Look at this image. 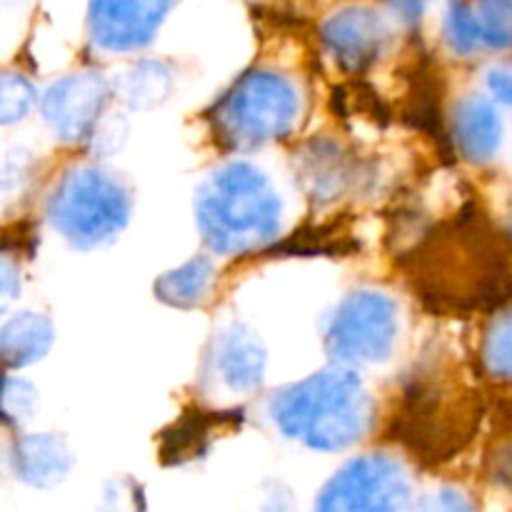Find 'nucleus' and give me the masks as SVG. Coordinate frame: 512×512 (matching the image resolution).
Masks as SVG:
<instances>
[{
	"mask_svg": "<svg viewBox=\"0 0 512 512\" xmlns=\"http://www.w3.org/2000/svg\"><path fill=\"white\" fill-rule=\"evenodd\" d=\"M173 0H90V35L113 53L138 50L153 40Z\"/></svg>",
	"mask_w": 512,
	"mask_h": 512,
	"instance_id": "obj_10",
	"label": "nucleus"
},
{
	"mask_svg": "<svg viewBox=\"0 0 512 512\" xmlns=\"http://www.w3.org/2000/svg\"><path fill=\"white\" fill-rule=\"evenodd\" d=\"M498 480L512 488V448L505 450L498 460Z\"/></svg>",
	"mask_w": 512,
	"mask_h": 512,
	"instance_id": "obj_29",
	"label": "nucleus"
},
{
	"mask_svg": "<svg viewBox=\"0 0 512 512\" xmlns=\"http://www.w3.org/2000/svg\"><path fill=\"white\" fill-rule=\"evenodd\" d=\"M280 203L273 183L250 163L210 173L195 195V220L205 243L223 255H248L278 238Z\"/></svg>",
	"mask_w": 512,
	"mask_h": 512,
	"instance_id": "obj_2",
	"label": "nucleus"
},
{
	"mask_svg": "<svg viewBox=\"0 0 512 512\" xmlns=\"http://www.w3.org/2000/svg\"><path fill=\"white\" fill-rule=\"evenodd\" d=\"M413 83L408 85V105L405 115L415 128L425 130L430 138L448 140L443 125V85H440L438 70L428 58L415 65Z\"/></svg>",
	"mask_w": 512,
	"mask_h": 512,
	"instance_id": "obj_18",
	"label": "nucleus"
},
{
	"mask_svg": "<svg viewBox=\"0 0 512 512\" xmlns=\"http://www.w3.org/2000/svg\"><path fill=\"white\" fill-rule=\"evenodd\" d=\"M173 88V78L160 63L133 65L123 80H118V95L133 108H153L163 103Z\"/></svg>",
	"mask_w": 512,
	"mask_h": 512,
	"instance_id": "obj_20",
	"label": "nucleus"
},
{
	"mask_svg": "<svg viewBox=\"0 0 512 512\" xmlns=\"http://www.w3.org/2000/svg\"><path fill=\"white\" fill-rule=\"evenodd\" d=\"M265 345L258 335L245 325H233L218 338L213 353V365L223 385L233 393L250 395L263 385L265 378Z\"/></svg>",
	"mask_w": 512,
	"mask_h": 512,
	"instance_id": "obj_13",
	"label": "nucleus"
},
{
	"mask_svg": "<svg viewBox=\"0 0 512 512\" xmlns=\"http://www.w3.org/2000/svg\"><path fill=\"white\" fill-rule=\"evenodd\" d=\"M35 90L28 78L20 73H5L0 80V118L5 125L25 118L28 110L33 108Z\"/></svg>",
	"mask_w": 512,
	"mask_h": 512,
	"instance_id": "obj_24",
	"label": "nucleus"
},
{
	"mask_svg": "<svg viewBox=\"0 0 512 512\" xmlns=\"http://www.w3.org/2000/svg\"><path fill=\"white\" fill-rule=\"evenodd\" d=\"M13 298H15V288H13V265H10V260L5 258V263H3V303L8 305Z\"/></svg>",
	"mask_w": 512,
	"mask_h": 512,
	"instance_id": "obj_30",
	"label": "nucleus"
},
{
	"mask_svg": "<svg viewBox=\"0 0 512 512\" xmlns=\"http://www.w3.org/2000/svg\"><path fill=\"white\" fill-rule=\"evenodd\" d=\"M110 100L108 80L93 70L65 75L43 98V118L65 143L90 138Z\"/></svg>",
	"mask_w": 512,
	"mask_h": 512,
	"instance_id": "obj_9",
	"label": "nucleus"
},
{
	"mask_svg": "<svg viewBox=\"0 0 512 512\" xmlns=\"http://www.w3.org/2000/svg\"><path fill=\"white\" fill-rule=\"evenodd\" d=\"M478 418L470 395L433 375H423L405 388L390 433L418 460L440 465L465 450L478 428Z\"/></svg>",
	"mask_w": 512,
	"mask_h": 512,
	"instance_id": "obj_4",
	"label": "nucleus"
},
{
	"mask_svg": "<svg viewBox=\"0 0 512 512\" xmlns=\"http://www.w3.org/2000/svg\"><path fill=\"white\" fill-rule=\"evenodd\" d=\"M453 140L460 155L473 163H488L503 143L498 110L483 95H468L458 103L453 118Z\"/></svg>",
	"mask_w": 512,
	"mask_h": 512,
	"instance_id": "obj_14",
	"label": "nucleus"
},
{
	"mask_svg": "<svg viewBox=\"0 0 512 512\" xmlns=\"http://www.w3.org/2000/svg\"><path fill=\"white\" fill-rule=\"evenodd\" d=\"M298 90L275 70H250L210 110V125L228 148H255L285 138L298 120Z\"/></svg>",
	"mask_w": 512,
	"mask_h": 512,
	"instance_id": "obj_5",
	"label": "nucleus"
},
{
	"mask_svg": "<svg viewBox=\"0 0 512 512\" xmlns=\"http://www.w3.org/2000/svg\"><path fill=\"white\" fill-rule=\"evenodd\" d=\"M488 88L495 100L512 105V65H498V68L490 70Z\"/></svg>",
	"mask_w": 512,
	"mask_h": 512,
	"instance_id": "obj_26",
	"label": "nucleus"
},
{
	"mask_svg": "<svg viewBox=\"0 0 512 512\" xmlns=\"http://www.w3.org/2000/svg\"><path fill=\"white\" fill-rule=\"evenodd\" d=\"M275 425L308 448L335 453L368 433L373 403L348 368H328L278 393L270 403Z\"/></svg>",
	"mask_w": 512,
	"mask_h": 512,
	"instance_id": "obj_3",
	"label": "nucleus"
},
{
	"mask_svg": "<svg viewBox=\"0 0 512 512\" xmlns=\"http://www.w3.org/2000/svg\"><path fill=\"white\" fill-rule=\"evenodd\" d=\"M398 340V308L378 290H355L335 308L325 348L340 363H383Z\"/></svg>",
	"mask_w": 512,
	"mask_h": 512,
	"instance_id": "obj_7",
	"label": "nucleus"
},
{
	"mask_svg": "<svg viewBox=\"0 0 512 512\" xmlns=\"http://www.w3.org/2000/svg\"><path fill=\"white\" fill-rule=\"evenodd\" d=\"M410 483L405 470L388 455H363L338 470L320 490L318 510L393 512L408 508Z\"/></svg>",
	"mask_w": 512,
	"mask_h": 512,
	"instance_id": "obj_8",
	"label": "nucleus"
},
{
	"mask_svg": "<svg viewBox=\"0 0 512 512\" xmlns=\"http://www.w3.org/2000/svg\"><path fill=\"white\" fill-rule=\"evenodd\" d=\"M230 415H213L210 410H190L163 433L158 458L163 465H183L205 455L215 438V430L228 428Z\"/></svg>",
	"mask_w": 512,
	"mask_h": 512,
	"instance_id": "obj_16",
	"label": "nucleus"
},
{
	"mask_svg": "<svg viewBox=\"0 0 512 512\" xmlns=\"http://www.w3.org/2000/svg\"><path fill=\"white\" fill-rule=\"evenodd\" d=\"M428 3L430 0H390V5H393V8L398 10V15H403L408 23H415L418 18H423Z\"/></svg>",
	"mask_w": 512,
	"mask_h": 512,
	"instance_id": "obj_28",
	"label": "nucleus"
},
{
	"mask_svg": "<svg viewBox=\"0 0 512 512\" xmlns=\"http://www.w3.org/2000/svg\"><path fill=\"white\" fill-rule=\"evenodd\" d=\"M483 363L495 378H512V310L490 325L483 340Z\"/></svg>",
	"mask_w": 512,
	"mask_h": 512,
	"instance_id": "obj_23",
	"label": "nucleus"
},
{
	"mask_svg": "<svg viewBox=\"0 0 512 512\" xmlns=\"http://www.w3.org/2000/svg\"><path fill=\"white\" fill-rule=\"evenodd\" d=\"M415 298L435 315L493 313L512 298V265L483 210L465 205L403 250Z\"/></svg>",
	"mask_w": 512,
	"mask_h": 512,
	"instance_id": "obj_1",
	"label": "nucleus"
},
{
	"mask_svg": "<svg viewBox=\"0 0 512 512\" xmlns=\"http://www.w3.org/2000/svg\"><path fill=\"white\" fill-rule=\"evenodd\" d=\"M48 218L75 248L93 250L110 243L128 225L130 195L105 170L75 168L50 193Z\"/></svg>",
	"mask_w": 512,
	"mask_h": 512,
	"instance_id": "obj_6",
	"label": "nucleus"
},
{
	"mask_svg": "<svg viewBox=\"0 0 512 512\" xmlns=\"http://www.w3.org/2000/svg\"><path fill=\"white\" fill-rule=\"evenodd\" d=\"M325 50L348 73H363L388 45L385 20L370 8H345L325 20L320 30Z\"/></svg>",
	"mask_w": 512,
	"mask_h": 512,
	"instance_id": "obj_11",
	"label": "nucleus"
},
{
	"mask_svg": "<svg viewBox=\"0 0 512 512\" xmlns=\"http://www.w3.org/2000/svg\"><path fill=\"white\" fill-rule=\"evenodd\" d=\"M215 268L208 258H193L180 268L168 270L155 280V295L165 305L178 310H193L203 305L210 295Z\"/></svg>",
	"mask_w": 512,
	"mask_h": 512,
	"instance_id": "obj_19",
	"label": "nucleus"
},
{
	"mask_svg": "<svg viewBox=\"0 0 512 512\" xmlns=\"http://www.w3.org/2000/svg\"><path fill=\"white\" fill-rule=\"evenodd\" d=\"M468 20L473 25L478 48H510L512 45V0H478L468 5Z\"/></svg>",
	"mask_w": 512,
	"mask_h": 512,
	"instance_id": "obj_21",
	"label": "nucleus"
},
{
	"mask_svg": "<svg viewBox=\"0 0 512 512\" xmlns=\"http://www.w3.org/2000/svg\"><path fill=\"white\" fill-rule=\"evenodd\" d=\"M423 508L430 510H470V500H465L463 495L455 493V490H438Z\"/></svg>",
	"mask_w": 512,
	"mask_h": 512,
	"instance_id": "obj_27",
	"label": "nucleus"
},
{
	"mask_svg": "<svg viewBox=\"0 0 512 512\" xmlns=\"http://www.w3.org/2000/svg\"><path fill=\"white\" fill-rule=\"evenodd\" d=\"M355 173L358 168L353 158L333 140H310L298 150V158H295L298 185L315 203H333L340 195L348 193Z\"/></svg>",
	"mask_w": 512,
	"mask_h": 512,
	"instance_id": "obj_12",
	"label": "nucleus"
},
{
	"mask_svg": "<svg viewBox=\"0 0 512 512\" xmlns=\"http://www.w3.org/2000/svg\"><path fill=\"white\" fill-rule=\"evenodd\" d=\"M10 460H13L15 475L23 483L43 490L63 483L73 468V455L68 445L55 435H23L15 440Z\"/></svg>",
	"mask_w": 512,
	"mask_h": 512,
	"instance_id": "obj_15",
	"label": "nucleus"
},
{
	"mask_svg": "<svg viewBox=\"0 0 512 512\" xmlns=\"http://www.w3.org/2000/svg\"><path fill=\"white\" fill-rule=\"evenodd\" d=\"M355 248H358V243L350 238V233L323 225V228L298 230V233L290 235L275 250H280L285 255H345L348 250Z\"/></svg>",
	"mask_w": 512,
	"mask_h": 512,
	"instance_id": "obj_22",
	"label": "nucleus"
},
{
	"mask_svg": "<svg viewBox=\"0 0 512 512\" xmlns=\"http://www.w3.org/2000/svg\"><path fill=\"white\" fill-rule=\"evenodd\" d=\"M53 338V323L45 315L25 310L13 315L0 330V353L8 368H25L48 353Z\"/></svg>",
	"mask_w": 512,
	"mask_h": 512,
	"instance_id": "obj_17",
	"label": "nucleus"
},
{
	"mask_svg": "<svg viewBox=\"0 0 512 512\" xmlns=\"http://www.w3.org/2000/svg\"><path fill=\"white\" fill-rule=\"evenodd\" d=\"M35 405H38V395L35 388L23 378H8L5 380L3 393V415L8 425H23L25 420L33 418Z\"/></svg>",
	"mask_w": 512,
	"mask_h": 512,
	"instance_id": "obj_25",
	"label": "nucleus"
}]
</instances>
